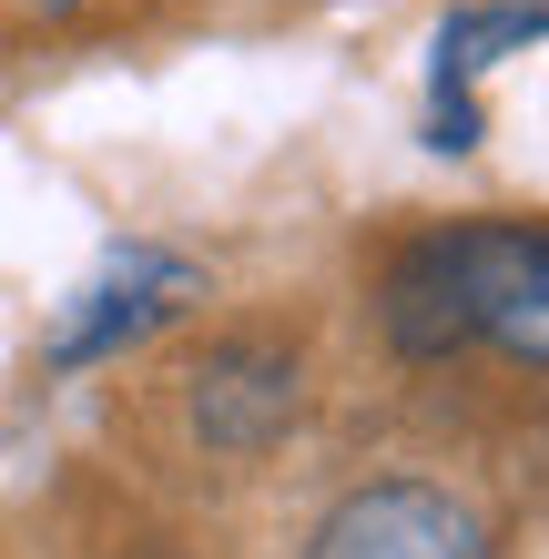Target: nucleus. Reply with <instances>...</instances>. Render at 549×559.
Wrapping results in <instances>:
<instances>
[{"label":"nucleus","mask_w":549,"mask_h":559,"mask_svg":"<svg viewBox=\"0 0 549 559\" xmlns=\"http://www.w3.org/2000/svg\"><path fill=\"white\" fill-rule=\"evenodd\" d=\"M458 316L468 346H499L509 367H549V224H458Z\"/></svg>","instance_id":"1"},{"label":"nucleus","mask_w":549,"mask_h":559,"mask_svg":"<svg viewBox=\"0 0 549 559\" xmlns=\"http://www.w3.org/2000/svg\"><path fill=\"white\" fill-rule=\"evenodd\" d=\"M306 559H489V519H478L458 488L428 478H367L326 509Z\"/></svg>","instance_id":"2"},{"label":"nucleus","mask_w":549,"mask_h":559,"mask_svg":"<svg viewBox=\"0 0 549 559\" xmlns=\"http://www.w3.org/2000/svg\"><path fill=\"white\" fill-rule=\"evenodd\" d=\"M193 295H204V275L183 265V254L164 245H122L103 275H92L72 306H61L51 325V367H92V356H122V346H143L153 325H174Z\"/></svg>","instance_id":"3"},{"label":"nucleus","mask_w":549,"mask_h":559,"mask_svg":"<svg viewBox=\"0 0 549 559\" xmlns=\"http://www.w3.org/2000/svg\"><path fill=\"white\" fill-rule=\"evenodd\" d=\"M296 407H306V367L275 336H235L193 367V438L214 457H265L296 427Z\"/></svg>","instance_id":"4"}]
</instances>
